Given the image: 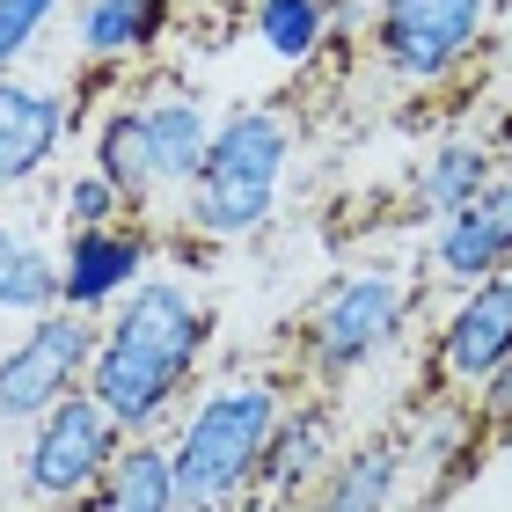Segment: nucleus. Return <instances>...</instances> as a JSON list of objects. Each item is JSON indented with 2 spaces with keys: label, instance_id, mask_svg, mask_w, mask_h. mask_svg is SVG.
Listing matches in <instances>:
<instances>
[{
  "label": "nucleus",
  "instance_id": "11",
  "mask_svg": "<svg viewBox=\"0 0 512 512\" xmlns=\"http://www.w3.org/2000/svg\"><path fill=\"white\" fill-rule=\"evenodd\" d=\"M337 410L308 395V403H286L271 425V447H264V469H256V498L271 512H300L315 498V483L337 469Z\"/></svg>",
  "mask_w": 512,
  "mask_h": 512
},
{
  "label": "nucleus",
  "instance_id": "18",
  "mask_svg": "<svg viewBox=\"0 0 512 512\" xmlns=\"http://www.w3.org/2000/svg\"><path fill=\"white\" fill-rule=\"evenodd\" d=\"M483 183H491V154H483L476 139H439L425 154V169L410 176V205H417V220H447L483 191Z\"/></svg>",
  "mask_w": 512,
  "mask_h": 512
},
{
  "label": "nucleus",
  "instance_id": "21",
  "mask_svg": "<svg viewBox=\"0 0 512 512\" xmlns=\"http://www.w3.org/2000/svg\"><path fill=\"white\" fill-rule=\"evenodd\" d=\"M66 0H0V74H15V59L37 52V37L52 30Z\"/></svg>",
  "mask_w": 512,
  "mask_h": 512
},
{
  "label": "nucleus",
  "instance_id": "16",
  "mask_svg": "<svg viewBox=\"0 0 512 512\" xmlns=\"http://www.w3.org/2000/svg\"><path fill=\"white\" fill-rule=\"evenodd\" d=\"M96 512H183L176 491V454H169V432H147V439H125L110 476L96 483Z\"/></svg>",
  "mask_w": 512,
  "mask_h": 512
},
{
  "label": "nucleus",
  "instance_id": "19",
  "mask_svg": "<svg viewBox=\"0 0 512 512\" xmlns=\"http://www.w3.org/2000/svg\"><path fill=\"white\" fill-rule=\"evenodd\" d=\"M249 30H256V44H264L271 59L308 66L322 52V37H330V0H256Z\"/></svg>",
  "mask_w": 512,
  "mask_h": 512
},
{
  "label": "nucleus",
  "instance_id": "4",
  "mask_svg": "<svg viewBox=\"0 0 512 512\" xmlns=\"http://www.w3.org/2000/svg\"><path fill=\"white\" fill-rule=\"evenodd\" d=\"M213 125L220 118L191 88H169V96H147V103H110L96 118V139H88V169L118 183L132 213H154L161 198H183V183L198 176Z\"/></svg>",
  "mask_w": 512,
  "mask_h": 512
},
{
  "label": "nucleus",
  "instance_id": "13",
  "mask_svg": "<svg viewBox=\"0 0 512 512\" xmlns=\"http://www.w3.org/2000/svg\"><path fill=\"white\" fill-rule=\"evenodd\" d=\"M432 264H439V278H454V286L498 278L512 264V176H491L469 205H461V213L439 220Z\"/></svg>",
  "mask_w": 512,
  "mask_h": 512
},
{
  "label": "nucleus",
  "instance_id": "7",
  "mask_svg": "<svg viewBox=\"0 0 512 512\" xmlns=\"http://www.w3.org/2000/svg\"><path fill=\"white\" fill-rule=\"evenodd\" d=\"M103 344V315L81 308H44L22 322V337L0 352V425H37L52 403H66L74 388H88V359Z\"/></svg>",
  "mask_w": 512,
  "mask_h": 512
},
{
  "label": "nucleus",
  "instance_id": "12",
  "mask_svg": "<svg viewBox=\"0 0 512 512\" xmlns=\"http://www.w3.org/2000/svg\"><path fill=\"white\" fill-rule=\"evenodd\" d=\"M66 132H74V103L44 81L0 74V191H22L59 161Z\"/></svg>",
  "mask_w": 512,
  "mask_h": 512
},
{
  "label": "nucleus",
  "instance_id": "20",
  "mask_svg": "<svg viewBox=\"0 0 512 512\" xmlns=\"http://www.w3.org/2000/svg\"><path fill=\"white\" fill-rule=\"evenodd\" d=\"M110 220H132V205H125L118 183H110L103 169L66 176V191H59V227H110Z\"/></svg>",
  "mask_w": 512,
  "mask_h": 512
},
{
  "label": "nucleus",
  "instance_id": "2",
  "mask_svg": "<svg viewBox=\"0 0 512 512\" xmlns=\"http://www.w3.org/2000/svg\"><path fill=\"white\" fill-rule=\"evenodd\" d=\"M278 410H286V381L264 374V366L198 381V395L169 425L183 512H242L256 498V469H264Z\"/></svg>",
  "mask_w": 512,
  "mask_h": 512
},
{
  "label": "nucleus",
  "instance_id": "22",
  "mask_svg": "<svg viewBox=\"0 0 512 512\" xmlns=\"http://www.w3.org/2000/svg\"><path fill=\"white\" fill-rule=\"evenodd\" d=\"M476 417H483V425H498V432H512V359L476 388Z\"/></svg>",
  "mask_w": 512,
  "mask_h": 512
},
{
  "label": "nucleus",
  "instance_id": "1",
  "mask_svg": "<svg viewBox=\"0 0 512 512\" xmlns=\"http://www.w3.org/2000/svg\"><path fill=\"white\" fill-rule=\"evenodd\" d=\"M213 352V308L183 271H147L103 315V344L88 359V395L125 425V439L169 432L198 395Z\"/></svg>",
  "mask_w": 512,
  "mask_h": 512
},
{
  "label": "nucleus",
  "instance_id": "9",
  "mask_svg": "<svg viewBox=\"0 0 512 512\" xmlns=\"http://www.w3.org/2000/svg\"><path fill=\"white\" fill-rule=\"evenodd\" d=\"M147 271H154V235L139 227V213L110 227H66L59 242V300L81 315H110Z\"/></svg>",
  "mask_w": 512,
  "mask_h": 512
},
{
  "label": "nucleus",
  "instance_id": "10",
  "mask_svg": "<svg viewBox=\"0 0 512 512\" xmlns=\"http://www.w3.org/2000/svg\"><path fill=\"white\" fill-rule=\"evenodd\" d=\"M512 359V278H476V286H461V300L447 308L439 322V344H432V374L447 388H483Z\"/></svg>",
  "mask_w": 512,
  "mask_h": 512
},
{
  "label": "nucleus",
  "instance_id": "23",
  "mask_svg": "<svg viewBox=\"0 0 512 512\" xmlns=\"http://www.w3.org/2000/svg\"><path fill=\"white\" fill-rule=\"evenodd\" d=\"M44 512H96V505H44Z\"/></svg>",
  "mask_w": 512,
  "mask_h": 512
},
{
  "label": "nucleus",
  "instance_id": "17",
  "mask_svg": "<svg viewBox=\"0 0 512 512\" xmlns=\"http://www.w3.org/2000/svg\"><path fill=\"white\" fill-rule=\"evenodd\" d=\"M59 308V249H44L15 213H0V315H44Z\"/></svg>",
  "mask_w": 512,
  "mask_h": 512
},
{
  "label": "nucleus",
  "instance_id": "15",
  "mask_svg": "<svg viewBox=\"0 0 512 512\" xmlns=\"http://www.w3.org/2000/svg\"><path fill=\"white\" fill-rule=\"evenodd\" d=\"M403 439H366V447H344L337 469L315 483V498L300 512H395L403 491Z\"/></svg>",
  "mask_w": 512,
  "mask_h": 512
},
{
  "label": "nucleus",
  "instance_id": "8",
  "mask_svg": "<svg viewBox=\"0 0 512 512\" xmlns=\"http://www.w3.org/2000/svg\"><path fill=\"white\" fill-rule=\"evenodd\" d=\"M483 30H491V0H381L374 52L395 81L432 88L476 52Z\"/></svg>",
  "mask_w": 512,
  "mask_h": 512
},
{
  "label": "nucleus",
  "instance_id": "3",
  "mask_svg": "<svg viewBox=\"0 0 512 512\" xmlns=\"http://www.w3.org/2000/svg\"><path fill=\"white\" fill-rule=\"evenodd\" d=\"M286 169H293V125L278 118V110H264V103L227 110V118L213 125V147H205L198 176L183 183V198H176L183 235L213 242V249L264 235L271 213H278Z\"/></svg>",
  "mask_w": 512,
  "mask_h": 512
},
{
  "label": "nucleus",
  "instance_id": "5",
  "mask_svg": "<svg viewBox=\"0 0 512 512\" xmlns=\"http://www.w3.org/2000/svg\"><path fill=\"white\" fill-rule=\"evenodd\" d=\"M410 330V286L395 271H337L330 286L308 300L300 315V366L308 381L337 388L366 374L381 352H395Z\"/></svg>",
  "mask_w": 512,
  "mask_h": 512
},
{
  "label": "nucleus",
  "instance_id": "6",
  "mask_svg": "<svg viewBox=\"0 0 512 512\" xmlns=\"http://www.w3.org/2000/svg\"><path fill=\"white\" fill-rule=\"evenodd\" d=\"M125 447V425L110 417L88 388L52 403L37 425H22V491L37 505H88L110 461Z\"/></svg>",
  "mask_w": 512,
  "mask_h": 512
},
{
  "label": "nucleus",
  "instance_id": "14",
  "mask_svg": "<svg viewBox=\"0 0 512 512\" xmlns=\"http://www.w3.org/2000/svg\"><path fill=\"white\" fill-rule=\"evenodd\" d=\"M161 37H169V0H81L74 15V52L88 66L147 59Z\"/></svg>",
  "mask_w": 512,
  "mask_h": 512
}]
</instances>
